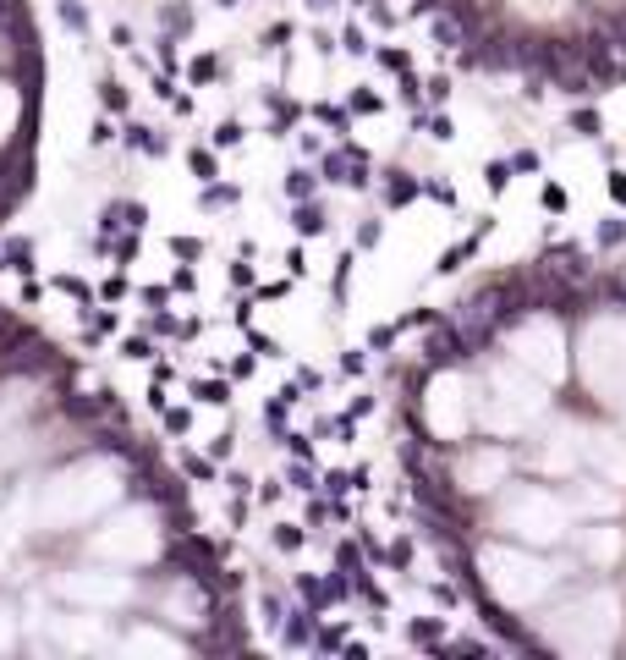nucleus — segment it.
<instances>
[{"mask_svg": "<svg viewBox=\"0 0 626 660\" xmlns=\"http://www.w3.org/2000/svg\"><path fill=\"white\" fill-rule=\"evenodd\" d=\"M423 424H428L435 440H461L478 424V396H473V386L461 380L456 369L435 374V380L423 386Z\"/></svg>", "mask_w": 626, "mask_h": 660, "instance_id": "9", "label": "nucleus"}, {"mask_svg": "<svg viewBox=\"0 0 626 660\" xmlns=\"http://www.w3.org/2000/svg\"><path fill=\"white\" fill-rule=\"evenodd\" d=\"M544 413H549V391H544L539 374H527V369H522V363H511V358L484 369L478 424H484L489 435L511 440V435H522V429H533Z\"/></svg>", "mask_w": 626, "mask_h": 660, "instance_id": "3", "label": "nucleus"}, {"mask_svg": "<svg viewBox=\"0 0 626 660\" xmlns=\"http://www.w3.org/2000/svg\"><path fill=\"white\" fill-rule=\"evenodd\" d=\"M506 6L527 22H560L566 17V0H506Z\"/></svg>", "mask_w": 626, "mask_h": 660, "instance_id": "15", "label": "nucleus"}, {"mask_svg": "<svg viewBox=\"0 0 626 660\" xmlns=\"http://www.w3.org/2000/svg\"><path fill=\"white\" fill-rule=\"evenodd\" d=\"M121 649L126 655H187V644L171 639V633H159V627H132V633L121 639Z\"/></svg>", "mask_w": 626, "mask_h": 660, "instance_id": "14", "label": "nucleus"}, {"mask_svg": "<svg viewBox=\"0 0 626 660\" xmlns=\"http://www.w3.org/2000/svg\"><path fill=\"white\" fill-rule=\"evenodd\" d=\"M539 639L555 655H605L621 639V600L610 589H582L577 600L539 622Z\"/></svg>", "mask_w": 626, "mask_h": 660, "instance_id": "4", "label": "nucleus"}, {"mask_svg": "<svg viewBox=\"0 0 626 660\" xmlns=\"http://www.w3.org/2000/svg\"><path fill=\"white\" fill-rule=\"evenodd\" d=\"M28 121V100H22V83L12 72H0V149H12L17 133Z\"/></svg>", "mask_w": 626, "mask_h": 660, "instance_id": "12", "label": "nucleus"}, {"mask_svg": "<svg viewBox=\"0 0 626 660\" xmlns=\"http://www.w3.org/2000/svg\"><path fill=\"white\" fill-rule=\"evenodd\" d=\"M588 556H615V534H588Z\"/></svg>", "mask_w": 626, "mask_h": 660, "instance_id": "16", "label": "nucleus"}, {"mask_svg": "<svg viewBox=\"0 0 626 660\" xmlns=\"http://www.w3.org/2000/svg\"><path fill=\"white\" fill-rule=\"evenodd\" d=\"M577 380L610 413H626V308H599L577 330Z\"/></svg>", "mask_w": 626, "mask_h": 660, "instance_id": "2", "label": "nucleus"}, {"mask_svg": "<svg viewBox=\"0 0 626 660\" xmlns=\"http://www.w3.org/2000/svg\"><path fill=\"white\" fill-rule=\"evenodd\" d=\"M121 490H126V474H121L116 457H77V462L55 468V474L33 490L28 517L39 534H66V528H83L93 517H105L121 501Z\"/></svg>", "mask_w": 626, "mask_h": 660, "instance_id": "1", "label": "nucleus"}, {"mask_svg": "<svg viewBox=\"0 0 626 660\" xmlns=\"http://www.w3.org/2000/svg\"><path fill=\"white\" fill-rule=\"evenodd\" d=\"M456 479H461V490H473V495L500 490V479H506V452H494V446L467 452V457H461V468H456Z\"/></svg>", "mask_w": 626, "mask_h": 660, "instance_id": "11", "label": "nucleus"}, {"mask_svg": "<svg viewBox=\"0 0 626 660\" xmlns=\"http://www.w3.org/2000/svg\"><path fill=\"white\" fill-rule=\"evenodd\" d=\"M605 6H615V0H605Z\"/></svg>", "mask_w": 626, "mask_h": 660, "instance_id": "17", "label": "nucleus"}, {"mask_svg": "<svg viewBox=\"0 0 626 660\" xmlns=\"http://www.w3.org/2000/svg\"><path fill=\"white\" fill-rule=\"evenodd\" d=\"M588 462L599 468V474L610 485H626V446L615 435H599V429H588Z\"/></svg>", "mask_w": 626, "mask_h": 660, "instance_id": "13", "label": "nucleus"}, {"mask_svg": "<svg viewBox=\"0 0 626 660\" xmlns=\"http://www.w3.org/2000/svg\"><path fill=\"white\" fill-rule=\"evenodd\" d=\"M506 358L522 363L527 374H539V380H560L572 363V341H566V325L555 320V314H527V320L511 325L506 336Z\"/></svg>", "mask_w": 626, "mask_h": 660, "instance_id": "8", "label": "nucleus"}, {"mask_svg": "<svg viewBox=\"0 0 626 660\" xmlns=\"http://www.w3.org/2000/svg\"><path fill=\"white\" fill-rule=\"evenodd\" d=\"M572 517H577V507H572L566 495L544 490V485H522V490H511L500 501V528L511 534V540L539 545V550H549L555 540H566Z\"/></svg>", "mask_w": 626, "mask_h": 660, "instance_id": "7", "label": "nucleus"}, {"mask_svg": "<svg viewBox=\"0 0 626 660\" xmlns=\"http://www.w3.org/2000/svg\"><path fill=\"white\" fill-rule=\"evenodd\" d=\"M478 573H484V589L494 594L500 606H539L544 594L560 583V561H549L539 545H484L478 550Z\"/></svg>", "mask_w": 626, "mask_h": 660, "instance_id": "5", "label": "nucleus"}, {"mask_svg": "<svg viewBox=\"0 0 626 660\" xmlns=\"http://www.w3.org/2000/svg\"><path fill=\"white\" fill-rule=\"evenodd\" d=\"M159 550H165V523L154 507H116L88 534V556L110 561V567H149V561H159Z\"/></svg>", "mask_w": 626, "mask_h": 660, "instance_id": "6", "label": "nucleus"}, {"mask_svg": "<svg viewBox=\"0 0 626 660\" xmlns=\"http://www.w3.org/2000/svg\"><path fill=\"white\" fill-rule=\"evenodd\" d=\"M61 600H72V606H88V611H121L132 594V578H121V573H61L55 583H50Z\"/></svg>", "mask_w": 626, "mask_h": 660, "instance_id": "10", "label": "nucleus"}]
</instances>
